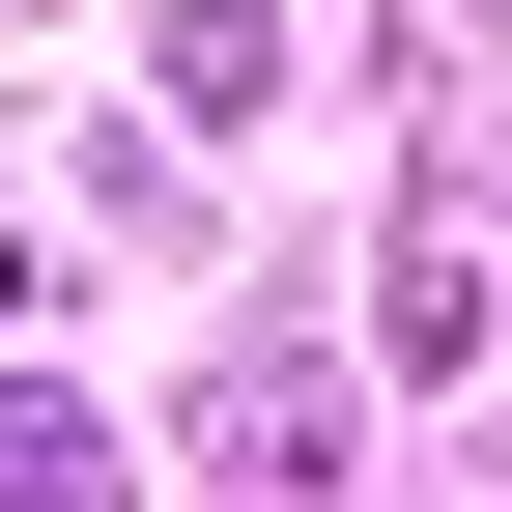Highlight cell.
<instances>
[{"mask_svg": "<svg viewBox=\"0 0 512 512\" xmlns=\"http://www.w3.org/2000/svg\"><path fill=\"white\" fill-rule=\"evenodd\" d=\"M313 456H342V399L313 370H228V512H313Z\"/></svg>", "mask_w": 512, "mask_h": 512, "instance_id": "1", "label": "cell"}, {"mask_svg": "<svg viewBox=\"0 0 512 512\" xmlns=\"http://www.w3.org/2000/svg\"><path fill=\"white\" fill-rule=\"evenodd\" d=\"M0 512H114V456H86L57 399H0Z\"/></svg>", "mask_w": 512, "mask_h": 512, "instance_id": "2", "label": "cell"}]
</instances>
